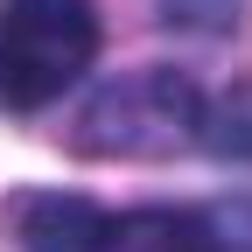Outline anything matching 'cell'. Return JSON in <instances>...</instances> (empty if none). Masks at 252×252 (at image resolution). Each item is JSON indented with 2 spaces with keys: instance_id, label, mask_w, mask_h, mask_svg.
<instances>
[{
  "instance_id": "cell-5",
  "label": "cell",
  "mask_w": 252,
  "mask_h": 252,
  "mask_svg": "<svg viewBox=\"0 0 252 252\" xmlns=\"http://www.w3.org/2000/svg\"><path fill=\"white\" fill-rule=\"evenodd\" d=\"M168 28H231L238 21V0H154Z\"/></svg>"
},
{
  "instance_id": "cell-2",
  "label": "cell",
  "mask_w": 252,
  "mask_h": 252,
  "mask_svg": "<svg viewBox=\"0 0 252 252\" xmlns=\"http://www.w3.org/2000/svg\"><path fill=\"white\" fill-rule=\"evenodd\" d=\"M98 63L91 0H0V112H42Z\"/></svg>"
},
{
  "instance_id": "cell-1",
  "label": "cell",
  "mask_w": 252,
  "mask_h": 252,
  "mask_svg": "<svg viewBox=\"0 0 252 252\" xmlns=\"http://www.w3.org/2000/svg\"><path fill=\"white\" fill-rule=\"evenodd\" d=\"M7 224L21 252H252V196L98 210L63 189H28Z\"/></svg>"
},
{
  "instance_id": "cell-3",
  "label": "cell",
  "mask_w": 252,
  "mask_h": 252,
  "mask_svg": "<svg viewBox=\"0 0 252 252\" xmlns=\"http://www.w3.org/2000/svg\"><path fill=\"white\" fill-rule=\"evenodd\" d=\"M196 105H203L196 77L126 70L84 105L77 147H91V154H175V147H196Z\"/></svg>"
},
{
  "instance_id": "cell-4",
  "label": "cell",
  "mask_w": 252,
  "mask_h": 252,
  "mask_svg": "<svg viewBox=\"0 0 252 252\" xmlns=\"http://www.w3.org/2000/svg\"><path fill=\"white\" fill-rule=\"evenodd\" d=\"M196 147L217 154V161H252V84H231V91H203L196 105Z\"/></svg>"
}]
</instances>
